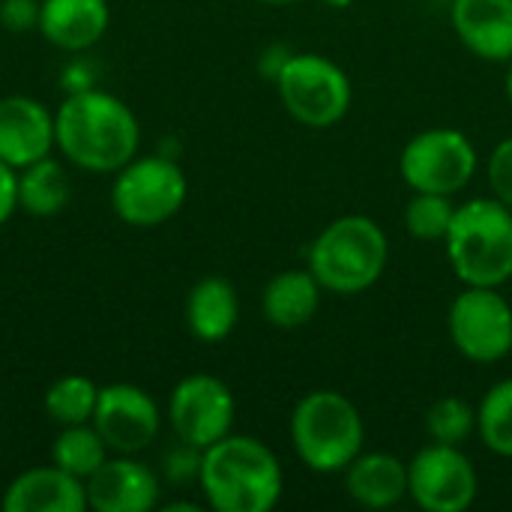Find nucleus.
Segmentation results:
<instances>
[{
    "instance_id": "nucleus-1",
    "label": "nucleus",
    "mask_w": 512,
    "mask_h": 512,
    "mask_svg": "<svg viewBox=\"0 0 512 512\" xmlns=\"http://www.w3.org/2000/svg\"><path fill=\"white\" fill-rule=\"evenodd\" d=\"M54 144L63 162L81 171L117 174L141 150V123L120 96L90 87L57 105Z\"/></svg>"
},
{
    "instance_id": "nucleus-2",
    "label": "nucleus",
    "mask_w": 512,
    "mask_h": 512,
    "mask_svg": "<svg viewBox=\"0 0 512 512\" xmlns=\"http://www.w3.org/2000/svg\"><path fill=\"white\" fill-rule=\"evenodd\" d=\"M198 486L216 512H270L285 492L279 456L252 435H225L201 450Z\"/></svg>"
},
{
    "instance_id": "nucleus-3",
    "label": "nucleus",
    "mask_w": 512,
    "mask_h": 512,
    "mask_svg": "<svg viewBox=\"0 0 512 512\" xmlns=\"http://www.w3.org/2000/svg\"><path fill=\"white\" fill-rule=\"evenodd\" d=\"M390 243L384 228L363 213L333 219L309 243L306 267L324 291L354 297L369 291L387 270Z\"/></svg>"
},
{
    "instance_id": "nucleus-4",
    "label": "nucleus",
    "mask_w": 512,
    "mask_h": 512,
    "mask_svg": "<svg viewBox=\"0 0 512 512\" xmlns=\"http://www.w3.org/2000/svg\"><path fill=\"white\" fill-rule=\"evenodd\" d=\"M444 249L462 285H507L512 279V210L495 195L459 204Z\"/></svg>"
},
{
    "instance_id": "nucleus-5",
    "label": "nucleus",
    "mask_w": 512,
    "mask_h": 512,
    "mask_svg": "<svg viewBox=\"0 0 512 512\" xmlns=\"http://www.w3.org/2000/svg\"><path fill=\"white\" fill-rule=\"evenodd\" d=\"M291 447L312 474H342L366 441L357 405L339 390H312L291 411Z\"/></svg>"
},
{
    "instance_id": "nucleus-6",
    "label": "nucleus",
    "mask_w": 512,
    "mask_h": 512,
    "mask_svg": "<svg viewBox=\"0 0 512 512\" xmlns=\"http://www.w3.org/2000/svg\"><path fill=\"white\" fill-rule=\"evenodd\" d=\"M189 198L186 171L165 153L129 159L111 183V207L132 228H159L174 219Z\"/></svg>"
},
{
    "instance_id": "nucleus-7",
    "label": "nucleus",
    "mask_w": 512,
    "mask_h": 512,
    "mask_svg": "<svg viewBox=\"0 0 512 512\" xmlns=\"http://www.w3.org/2000/svg\"><path fill=\"white\" fill-rule=\"evenodd\" d=\"M273 84L282 108L306 129H330L351 111V78L324 54L294 51Z\"/></svg>"
},
{
    "instance_id": "nucleus-8",
    "label": "nucleus",
    "mask_w": 512,
    "mask_h": 512,
    "mask_svg": "<svg viewBox=\"0 0 512 512\" xmlns=\"http://www.w3.org/2000/svg\"><path fill=\"white\" fill-rule=\"evenodd\" d=\"M477 165L480 156L474 141L453 126L423 129L399 153V174L411 192H435L450 198L471 186Z\"/></svg>"
},
{
    "instance_id": "nucleus-9",
    "label": "nucleus",
    "mask_w": 512,
    "mask_h": 512,
    "mask_svg": "<svg viewBox=\"0 0 512 512\" xmlns=\"http://www.w3.org/2000/svg\"><path fill=\"white\" fill-rule=\"evenodd\" d=\"M447 330L465 360L477 366L501 363L512 354V303L501 288L465 285L450 303Z\"/></svg>"
},
{
    "instance_id": "nucleus-10",
    "label": "nucleus",
    "mask_w": 512,
    "mask_h": 512,
    "mask_svg": "<svg viewBox=\"0 0 512 512\" xmlns=\"http://www.w3.org/2000/svg\"><path fill=\"white\" fill-rule=\"evenodd\" d=\"M237 402L231 387L207 372L186 375L168 396V426L186 447L207 450L234 432Z\"/></svg>"
},
{
    "instance_id": "nucleus-11",
    "label": "nucleus",
    "mask_w": 512,
    "mask_h": 512,
    "mask_svg": "<svg viewBox=\"0 0 512 512\" xmlns=\"http://www.w3.org/2000/svg\"><path fill=\"white\" fill-rule=\"evenodd\" d=\"M480 477L462 447L426 444L408 462V498L423 512H465L474 507Z\"/></svg>"
},
{
    "instance_id": "nucleus-12",
    "label": "nucleus",
    "mask_w": 512,
    "mask_h": 512,
    "mask_svg": "<svg viewBox=\"0 0 512 512\" xmlns=\"http://www.w3.org/2000/svg\"><path fill=\"white\" fill-rule=\"evenodd\" d=\"M90 423L96 426L111 453L138 456L159 438L162 411L144 387L117 381L99 387V402Z\"/></svg>"
},
{
    "instance_id": "nucleus-13",
    "label": "nucleus",
    "mask_w": 512,
    "mask_h": 512,
    "mask_svg": "<svg viewBox=\"0 0 512 512\" xmlns=\"http://www.w3.org/2000/svg\"><path fill=\"white\" fill-rule=\"evenodd\" d=\"M87 510L93 512H150L159 507L162 483L150 465L135 456L111 453L96 474L84 480Z\"/></svg>"
},
{
    "instance_id": "nucleus-14",
    "label": "nucleus",
    "mask_w": 512,
    "mask_h": 512,
    "mask_svg": "<svg viewBox=\"0 0 512 512\" xmlns=\"http://www.w3.org/2000/svg\"><path fill=\"white\" fill-rule=\"evenodd\" d=\"M54 144V111H48L33 96H3L0 99V162L15 171L51 156Z\"/></svg>"
},
{
    "instance_id": "nucleus-15",
    "label": "nucleus",
    "mask_w": 512,
    "mask_h": 512,
    "mask_svg": "<svg viewBox=\"0 0 512 512\" xmlns=\"http://www.w3.org/2000/svg\"><path fill=\"white\" fill-rule=\"evenodd\" d=\"M3 512H87L84 480L66 474L63 468L36 465L9 480L0 498Z\"/></svg>"
},
{
    "instance_id": "nucleus-16",
    "label": "nucleus",
    "mask_w": 512,
    "mask_h": 512,
    "mask_svg": "<svg viewBox=\"0 0 512 512\" xmlns=\"http://www.w3.org/2000/svg\"><path fill=\"white\" fill-rule=\"evenodd\" d=\"M450 21L459 42L480 60H512V0H453Z\"/></svg>"
},
{
    "instance_id": "nucleus-17",
    "label": "nucleus",
    "mask_w": 512,
    "mask_h": 512,
    "mask_svg": "<svg viewBox=\"0 0 512 512\" xmlns=\"http://www.w3.org/2000/svg\"><path fill=\"white\" fill-rule=\"evenodd\" d=\"M111 24L108 0H42L39 33L66 54H84L102 42Z\"/></svg>"
},
{
    "instance_id": "nucleus-18",
    "label": "nucleus",
    "mask_w": 512,
    "mask_h": 512,
    "mask_svg": "<svg viewBox=\"0 0 512 512\" xmlns=\"http://www.w3.org/2000/svg\"><path fill=\"white\" fill-rule=\"evenodd\" d=\"M342 474L345 492L357 507L390 510L408 498V462L393 453H360Z\"/></svg>"
},
{
    "instance_id": "nucleus-19",
    "label": "nucleus",
    "mask_w": 512,
    "mask_h": 512,
    "mask_svg": "<svg viewBox=\"0 0 512 512\" xmlns=\"http://www.w3.org/2000/svg\"><path fill=\"white\" fill-rule=\"evenodd\" d=\"M321 297H324V288L309 273V267L282 270L264 285L261 312H264V321L276 330H300L309 321H315L321 309Z\"/></svg>"
},
{
    "instance_id": "nucleus-20",
    "label": "nucleus",
    "mask_w": 512,
    "mask_h": 512,
    "mask_svg": "<svg viewBox=\"0 0 512 512\" xmlns=\"http://www.w3.org/2000/svg\"><path fill=\"white\" fill-rule=\"evenodd\" d=\"M240 321L237 288L222 276L198 279L186 294V327L198 342L216 345L234 333Z\"/></svg>"
},
{
    "instance_id": "nucleus-21",
    "label": "nucleus",
    "mask_w": 512,
    "mask_h": 512,
    "mask_svg": "<svg viewBox=\"0 0 512 512\" xmlns=\"http://www.w3.org/2000/svg\"><path fill=\"white\" fill-rule=\"evenodd\" d=\"M72 198V180L60 159L45 156L18 171V210L48 219L66 210Z\"/></svg>"
},
{
    "instance_id": "nucleus-22",
    "label": "nucleus",
    "mask_w": 512,
    "mask_h": 512,
    "mask_svg": "<svg viewBox=\"0 0 512 512\" xmlns=\"http://www.w3.org/2000/svg\"><path fill=\"white\" fill-rule=\"evenodd\" d=\"M108 456H111V450L93 423L60 426V432L51 444V462L78 480H87L90 474H96Z\"/></svg>"
},
{
    "instance_id": "nucleus-23",
    "label": "nucleus",
    "mask_w": 512,
    "mask_h": 512,
    "mask_svg": "<svg viewBox=\"0 0 512 512\" xmlns=\"http://www.w3.org/2000/svg\"><path fill=\"white\" fill-rule=\"evenodd\" d=\"M99 402V384L87 375H63L57 378L42 399L45 414L57 423V426H78V423H90L93 411Z\"/></svg>"
},
{
    "instance_id": "nucleus-24",
    "label": "nucleus",
    "mask_w": 512,
    "mask_h": 512,
    "mask_svg": "<svg viewBox=\"0 0 512 512\" xmlns=\"http://www.w3.org/2000/svg\"><path fill=\"white\" fill-rule=\"evenodd\" d=\"M477 435L489 453L512 459V378L486 390L477 405Z\"/></svg>"
},
{
    "instance_id": "nucleus-25",
    "label": "nucleus",
    "mask_w": 512,
    "mask_h": 512,
    "mask_svg": "<svg viewBox=\"0 0 512 512\" xmlns=\"http://www.w3.org/2000/svg\"><path fill=\"white\" fill-rule=\"evenodd\" d=\"M456 207L450 195H435V192H414L408 207H405V231L414 240L423 243H444Z\"/></svg>"
},
{
    "instance_id": "nucleus-26",
    "label": "nucleus",
    "mask_w": 512,
    "mask_h": 512,
    "mask_svg": "<svg viewBox=\"0 0 512 512\" xmlns=\"http://www.w3.org/2000/svg\"><path fill=\"white\" fill-rule=\"evenodd\" d=\"M477 432V408L462 396H441L426 411V435L435 444L462 447Z\"/></svg>"
},
{
    "instance_id": "nucleus-27",
    "label": "nucleus",
    "mask_w": 512,
    "mask_h": 512,
    "mask_svg": "<svg viewBox=\"0 0 512 512\" xmlns=\"http://www.w3.org/2000/svg\"><path fill=\"white\" fill-rule=\"evenodd\" d=\"M489 186L492 195L512 210V135L498 141L489 156Z\"/></svg>"
},
{
    "instance_id": "nucleus-28",
    "label": "nucleus",
    "mask_w": 512,
    "mask_h": 512,
    "mask_svg": "<svg viewBox=\"0 0 512 512\" xmlns=\"http://www.w3.org/2000/svg\"><path fill=\"white\" fill-rule=\"evenodd\" d=\"M42 0H0V27L9 33H30L39 27Z\"/></svg>"
},
{
    "instance_id": "nucleus-29",
    "label": "nucleus",
    "mask_w": 512,
    "mask_h": 512,
    "mask_svg": "<svg viewBox=\"0 0 512 512\" xmlns=\"http://www.w3.org/2000/svg\"><path fill=\"white\" fill-rule=\"evenodd\" d=\"M18 210V171L0 162V225H6Z\"/></svg>"
},
{
    "instance_id": "nucleus-30",
    "label": "nucleus",
    "mask_w": 512,
    "mask_h": 512,
    "mask_svg": "<svg viewBox=\"0 0 512 512\" xmlns=\"http://www.w3.org/2000/svg\"><path fill=\"white\" fill-rule=\"evenodd\" d=\"M96 72H93V66L90 63H84L81 57H72L66 66H63V72H60V84H63V90L66 93H78V90H90V87H96Z\"/></svg>"
},
{
    "instance_id": "nucleus-31",
    "label": "nucleus",
    "mask_w": 512,
    "mask_h": 512,
    "mask_svg": "<svg viewBox=\"0 0 512 512\" xmlns=\"http://www.w3.org/2000/svg\"><path fill=\"white\" fill-rule=\"evenodd\" d=\"M291 48H285V45H267L264 51H261V60H258V69H261V75L264 78H270V81H276L279 78V72L285 69V63L291 60Z\"/></svg>"
},
{
    "instance_id": "nucleus-32",
    "label": "nucleus",
    "mask_w": 512,
    "mask_h": 512,
    "mask_svg": "<svg viewBox=\"0 0 512 512\" xmlns=\"http://www.w3.org/2000/svg\"><path fill=\"white\" fill-rule=\"evenodd\" d=\"M162 510H165V512H177V510H183V512H201V507H198V504H189V501H177V504H165Z\"/></svg>"
},
{
    "instance_id": "nucleus-33",
    "label": "nucleus",
    "mask_w": 512,
    "mask_h": 512,
    "mask_svg": "<svg viewBox=\"0 0 512 512\" xmlns=\"http://www.w3.org/2000/svg\"><path fill=\"white\" fill-rule=\"evenodd\" d=\"M504 93H507V99H510L512 105V60L507 63V78H504Z\"/></svg>"
},
{
    "instance_id": "nucleus-34",
    "label": "nucleus",
    "mask_w": 512,
    "mask_h": 512,
    "mask_svg": "<svg viewBox=\"0 0 512 512\" xmlns=\"http://www.w3.org/2000/svg\"><path fill=\"white\" fill-rule=\"evenodd\" d=\"M324 6H330V9H348L354 0H321Z\"/></svg>"
},
{
    "instance_id": "nucleus-35",
    "label": "nucleus",
    "mask_w": 512,
    "mask_h": 512,
    "mask_svg": "<svg viewBox=\"0 0 512 512\" xmlns=\"http://www.w3.org/2000/svg\"><path fill=\"white\" fill-rule=\"evenodd\" d=\"M258 3H267V6H291V3H300V0H258Z\"/></svg>"
}]
</instances>
